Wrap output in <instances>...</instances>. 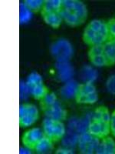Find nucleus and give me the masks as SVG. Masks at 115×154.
<instances>
[{
  "instance_id": "nucleus-24",
  "label": "nucleus",
  "mask_w": 115,
  "mask_h": 154,
  "mask_svg": "<svg viewBox=\"0 0 115 154\" xmlns=\"http://www.w3.org/2000/svg\"><path fill=\"white\" fill-rule=\"evenodd\" d=\"M106 23L110 38L109 40H115V17L109 19Z\"/></svg>"
},
{
  "instance_id": "nucleus-26",
  "label": "nucleus",
  "mask_w": 115,
  "mask_h": 154,
  "mask_svg": "<svg viewBox=\"0 0 115 154\" xmlns=\"http://www.w3.org/2000/svg\"><path fill=\"white\" fill-rule=\"evenodd\" d=\"M55 153H72V152L70 150H66V149H59L56 151Z\"/></svg>"
},
{
  "instance_id": "nucleus-9",
  "label": "nucleus",
  "mask_w": 115,
  "mask_h": 154,
  "mask_svg": "<svg viewBox=\"0 0 115 154\" xmlns=\"http://www.w3.org/2000/svg\"><path fill=\"white\" fill-rule=\"evenodd\" d=\"M53 149H54V142L44 134L43 137L38 141L37 145L35 146L34 151L38 154H46L51 153L52 152Z\"/></svg>"
},
{
  "instance_id": "nucleus-16",
  "label": "nucleus",
  "mask_w": 115,
  "mask_h": 154,
  "mask_svg": "<svg viewBox=\"0 0 115 154\" xmlns=\"http://www.w3.org/2000/svg\"><path fill=\"white\" fill-rule=\"evenodd\" d=\"M45 0H25L23 2L25 8L32 13H38L40 12L44 5Z\"/></svg>"
},
{
  "instance_id": "nucleus-23",
  "label": "nucleus",
  "mask_w": 115,
  "mask_h": 154,
  "mask_svg": "<svg viewBox=\"0 0 115 154\" xmlns=\"http://www.w3.org/2000/svg\"><path fill=\"white\" fill-rule=\"evenodd\" d=\"M36 121V119H34L33 117H31V116L26 114L22 117L19 118V126L22 128L28 127V126L33 125Z\"/></svg>"
},
{
  "instance_id": "nucleus-17",
  "label": "nucleus",
  "mask_w": 115,
  "mask_h": 154,
  "mask_svg": "<svg viewBox=\"0 0 115 154\" xmlns=\"http://www.w3.org/2000/svg\"><path fill=\"white\" fill-rule=\"evenodd\" d=\"M57 101L58 99L55 93H53V92H50L42 100H40V103L39 104H40V107L42 109V110H43L45 109L52 106Z\"/></svg>"
},
{
  "instance_id": "nucleus-25",
  "label": "nucleus",
  "mask_w": 115,
  "mask_h": 154,
  "mask_svg": "<svg viewBox=\"0 0 115 154\" xmlns=\"http://www.w3.org/2000/svg\"><path fill=\"white\" fill-rule=\"evenodd\" d=\"M89 60L92 63L93 65L95 66L101 67V66H107V63L106 60H105V57H104L103 55L101 56H94V57L89 58Z\"/></svg>"
},
{
  "instance_id": "nucleus-3",
  "label": "nucleus",
  "mask_w": 115,
  "mask_h": 154,
  "mask_svg": "<svg viewBox=\"0 0 115 154\" xmlns=\"http://www.w3.org/2000/svg\"><path fill=\"white\" fill-rule=\"evenodd\" d=\"M61 8L67 9L81 19L84 22L87 18V9L84 2L78 0H62Z\"/></svg>"
},
{
  "instance_id": "nucleus-11",
  "label": "nucleus",
  "mask_w": 115,
  "mask_h": 154,
  "mask_svg": "<svg viewBox=\"0 0 115 154\" xmlns=\"http://www.w3.org/2000/svg\"><path fill=\"white\" fill-rule=\"evenodd\" d=\"M62 6V0H45L41 10V15L44 16L52 12H59Z\"/></svg>"
},
{
  "instance_id": "nucleus-1",
  "label": "nucleus",
  "mask_w": 115,
  "mask_h": 154,
  "mask_svg": "<svg viewBox=\"0 0 115 154\" xmlns=\"http://www.w3.org/2000/svg\"><path fill=\"white\" fill-rule=\"evenodd\" d=\"M42 126L44 134L54 143L58 142L65 134V125L60 120L46 118L44 119Z\"/></svg>"
},
{
  "instance_id": "nucleus-7",
  "label": "nucleus",
  "mask_w": 115,
  "mask_h": 154,
  "mask_svg": "<svg viewBox=\"0 0 115 154\" xmlns=\"http://www.w3.org/2000/svg\"><path fill=\"white\" fill-rule=\"evenodd\" d=\"M101 143H99L96 149L97 154H115V141L112 137H106L101 139Z\"/></svg>"
},
{
  "instance_id": "nucleus-2",
  "label": "nucleus",
  "mask_w": 115,
  "mask_h": 154,
  "mask_svg": "<svg viewBox=\"0 0 115 154\" xmlns=\"http://www.w3.org/2000/svg\"><path fill=\"white\" fill-rule=\"evenodd\" d=\"M99 145V139L90 133L82 134L78 140V149L81 153H93Z\"/></svg>"
},
{
  "instance_id": "nucleus-21",
  "label": "nucleus",
  "mask_w": 115,
  "mask_h": 154,
  "mask_svg": "<svg viewBox=\"0 0 115 154\" xmlns=\"http://www.w3.org/2000/svg\"><path fill=\"white\" fill-rule=\"evenodd\" d=\"M103 50L104 45H95V46H92L88 49L87 56H88V58L101 56V55H103Z\"/></svg>"
},
{
  "instance_id": "nucleus-6",
  "label": "nucleus",
  "mask_w": 115,
  "mask_h": 154,
  "mask_svg": "<svg viewBox=\"0 0 115 154\" xmlns=\"http://www.w3.org/2000/svg\"><path fill=\"white\" fill-rule=\"evenodd\" d=\"M42 112L47 118L55 120H65L68 116L67 110L61 106V103L58 101L56 102L52 106L43 109Z\"/></svg>"
},
{
  "instance_id": "nucleus-27",
  "label": "nucleus",
  "mask_w": 115,
  "mask_h": 154,
  "mask_svg": "<svg viewBox=\"0 0 115 154\" xmlns=\"http://www.w3.org/2000/svg\"><path fill=\"white\" fill-rule=\"evenodd\" d=\"M111 134H112V135H113L114 137H115V130H112V131H111Z\"/></svg>"
},
{
  "instance_id": "nucleus-22",
  "label": "nucleus",
  "mask_w": 115,
  "mask_h": 154,
  "mask_svg": "<svg viewBox=\"0 0 115 154\" xmlns=\"http://www.w3.org/2000/svg\"><path fill=\"white\" fill-rule=\"evenodd\" d=\"M25 110H26L27 115L30 116L31 117H33L36 120H38L39 117V112H38V109L35 105L31 103H24Z\"/></svg>"
},
{
  "instance_id": "nucleus-20",
  "label": "nucleus",
  "mask_w": 115,
  "mask_h": 154,
  "mask_svg": "<svg viewBox=\"0 0 115 154\" xmlns=\"http://www.w3.org/2000/svg\"><path fill=\"white\" fill-rule=\"evenodd\" d=\"M42 82H43V80H42V76L39 74L37 73V72H31L27 79L26 84L28 87H29V86L40 84Z\"/></svg>"
},
{
  "instance_id": "nucleus-19",
  "label": "nucleus",
  "mask_w": 115,
  "mask_h": 154,
  "mask_svg": "<svg viewBox=\"0 0 115 154\" xmlns=\"http://www.w3.org/2000/svg\"><path fill=\"white\" fill-rule=\"evenodd\" d=\"M75 92L82 93V94H91V93H96V87L91 82L81 83L78 86Z\"/></svg>"
},
{
  "instance_id": "nucleus-12",
  "label": "nucleus",
  "mask_w": 115,
  "mask_h": 154,
  "mask_svg": "<svg viewBox=\"0 0 115 154\" xmlns=\"http://www.w3.org/2000/svg\"><path fill=\"white\" fill-rule=\"evenodd\" d=\"M28 88L29 89L30 94L31 95V96L35 100H39V101L42 100L48 93H50V89L44 84L43 82L40 84L35 85V86H29Z\"/></svg>"
},
{
  "instance_id": "nucleus-15",
  "label": "nucleus",
  "mask_w": 115,
  "mask_h": 154,
  "mask_svg": "<svg viewBox=\"0 0 115 154\" xmlns=\"http://www.w3.org/2000/svg\"><path fill=\"white\" fill-rule=\"evenodd\" d=\"M98 100V95L96 93L91 94H82L75 92V100L80 104H94Z\"/></svg>"
},
{
  "instance_id": "nucleus-8",
  "label": "nucleus",
  "mask_w": 115,
  "mask_h": 154,
  "mask_svg": "<svg viewBox=\"0 0 115 154\" xmlns=\"http://www.w3.org/2000/svg\"><path fill=\"white\" fill-rule=\"evenodd\" d=\"M103 56L107 63V66L115 65V41L109 40L104 44Z\"/></svg>"
},
{
  "instance_id": "nucleus-13",
  "label": "nucleus",
  "mask_w": 115,
  "mask_h": 154,
  "mask_svg": "<svg viewBox=\"0 0 115 154\" xmlns=\"http://www.w3.org/2000/svg\"><path fill=\"white\" fill-rule=\"evenodd\" d=\"M44 21L49 26L53 29H58L61 25L63 19L59 12H52L42 16Z\"/></svg>"
},
{
  "instance_id": "nucleus-18",
  "label": "nucleus",
  "mask_w": 115,
  "mask_h": 154,
  "mask_svg": "<svg viewBox=\"0 0 115 154\" xmlns=\"http://www.w3.org/2000/svg\"><path fill=\"white\" fill-rule=\"evenodd\" d=\"M97 34H98V32L93 31L91 28H89L87 26L84 31L83 35H82V39H83L84 43L90 46H92L94 45V38H95Z\"/></svg>"
},
{
  "instance_id": "nucleus-28",
  "label": "nucleus",
  "mask_w": 115,
  "mask_h": 154,
  "mask_svg": "<svg viewBox=\"0 0 115 154\" xmlns=\"http://www.w3.org/2000/svg\"><path fill=\"white\" fill-rule=\"evenodd\" d=\"M114 41H115V40H114Z\"/></svg>"
},
{
  "instance_id": "nucleus-4",
  "label": "nucleus",
  "mask_w": 115,
  "mask_h": 154,
  "mask_svg": "<svg viewBox=\"0 0 115 154\" xmlns=\"http://www.w3.org/2000/svg\"><path fill=\"white\" fill-rule=\"evenodd\" d=\"M87 133L98 139H103L111 133V123L92 119L87 129Z\"/></svg>"
},
{
  "instance_id": "nucleus-5",
  "label": "nucleus",
  "mask_w": 115,
  "mask_h": 154,
  "mask_svg": "<svg viewBox=\"0 0 115 154\" xmlns=\"http://www.w3.org/2000/svg\"><path fill=\"white\" fill-rule=\"evenodd\" d=\"M43 136L44 132H42L41 129L32 128L23 134L22 141L23 145L26 148L34 150L35 146L37 145L38 141L43 137Z\"/></svg>"
},
{
  "instance_id": "nucleus-10",
  "label": "nucleus",
  "mask_w": 115,
  "mask_h": 154,
  "mask_svg": "<svg viewBox=\"0 0 115 154\" xmlns=\"http://www.w3.org/2000/svg\"><path fill=\"white\" fill-rule=\"evenodd\" d=\"M59 13L60 15H61L63 20L65 22L66 24L70 26H81V25H82L84 23V22L81 19H80L76 14H75V13H73V12H70V11L67 10V9H63V8H61Z\"/></svg>"
},
{
  "instance_id": "nucleus-14",
  "label": "nucleus",
  "mask_w": 115,
  "mask_h": 154,
  "mask_svg": "<svg viewBox=\"0 0 115 154\" xmlns=\"http://www.w3.org/2000/svg\"><path fill=\"white\" fill-rule=\"evenodd\" d=\"M111 116L110 115L108 107L105 106H101L95 109L92 119L111 123Z\"/></svg>"
}]
</instances>
